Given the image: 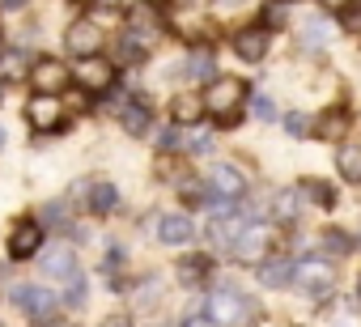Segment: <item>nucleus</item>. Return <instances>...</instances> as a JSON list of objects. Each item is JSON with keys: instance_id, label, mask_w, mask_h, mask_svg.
<instances>
[{"instance_id": "nucleus-3", "label": "nucleus", "mask_w": 361, "mask_h": 327, "mask_svg": "<svg viewBox=\"0 0 361 327\" xmlns=\"http://www.w3.org/2000/svg\"><path fill=\"white\" fill-rule=\"evenodd\" d=\"M268 247H272V234H268L264 221H243V230L230 242V251H234L238 264H264L268 259Z\"/></svg>"}, {"instance_id": "nucleus-6", "label": "nucleus", "mask_w": 361, "mask_h": 327, "mask_svg": "<svg viewBox=\"0 0 361 327\" xmlns=\"http://www.w3.org/2000/svg\"><path fill=\"white\" fill-rule=\"evenodd\" d=\"M73 81L90 94H106L115 85V64L111 60H98V56H85L77 68H73Z\"/></svg>"}, {"instance_id": "nucleus-19", "label": "nucleus", "mask_w": 361, "mask_h": 327, "mask_svg": "<svg viewBox=\"0 0 361 327\" xmlns=\"http://www.w3.org/2000/svg\"><path fill=\"white\" fill-rule=\"evenodd\" d=\"M293 268L298 264H289V259H264L259 264V285L264 289H289L293 285Z\"/></svg>"}, {"instance_id": "nucleus-38", "label": "nucleus", "mask_w": 361, "mask_h": 327, "mask_svg": "<svg viewBox=\"0 0 361 327\" xmlns=\"http://www.w3.org/2000/svg\"><path fill=\"white\" fill-rule=\"evenodd\" d=\"M178 5H188V9H204L209 0H178Z\"/></svg>"}, {"instance_id": "nucleus-17", "label": "nucleus", "mask_w": 361, "mask_h": 327, "mask_svg": "<svg viewBox=\"0 0 361 327\" xmlns=\"http://www.w3.org/2000/svg\"><path fill=\"white\" fill-rule=\"evenodd\" d=\"M310 132H314V140H340V136L348 132V111H344V106L323 111V115H319V123H314Z\"/></svg>"}, {"instance_id": "nucleus-21", "label": "nucleus", "mask_w": 361, "mask_h": 327, "mask_svg": "<svg viewBox=\"0 0 361 327\" xmlns=\"http://www.w3.org/2000/svg\"><path fill=\"white\" fill-rule=\"evenodd\" d=\"M336 171H340V179L361 183V144H340V153H336Z\"/></svg>"}, {"instance_id": "nucleus-7", "label": "nucleus", "mask_w": 361, "mask_h": 327, "mask_svg": "<svg viewBox=\"0 0 361 327\" xmlns=\"http://www.w3.org/2000/svg\"><path fill=\"white\" fill-rule=\"evenodd\" d=\"M26 123H30L35 132H56V128L64 123V102H60L56 94H35V98L26 102Z\"/></svg>"}, {"instance_id": "nucleus-40", "label": "nucleus", "mask_w": 361, "mask_h": 327, "mask_svg": "<svg viewBox=\"0 0 361 327\" xmlns=\"http://www.w3.org/2000/svg\"><path fill=\"white\" fill-rule=\"evenodd\" d=\"M0 149H5V128H0Z\"/></svg>"}, {"instance_id": "nucleus-12", "label": "nucleus", "mask_w": 361, "mask_h": 327, "mask_svg": "<svg viewBox=\"0 0 361 327\" xmlns=\"http://www.w3.org/2000/svg\"><path fill=\"white\" fill-rule=\"evenodd\" d=\"M30 81H35V94H60V90L68 85V68H64L60 60L43 56V60H35V68H30Z\"/></svg>"}, {"instance_id": "nucleus-24", "label": "nucleus", "mask_w": 361, "mask_h": 327, "mask_svg": "<svg viewBox=\"0 0 361 327\" xmlns=\"http://www.w3.org/2000/svg\"><path fill=\"white\" fill-rule=\"evenodd\" d=\"M302 196H310L319 209H336V187L323 183V179H306V183H302Z\"/></svg>"}, {"instance_id": "nucleus-2", "label": "nucleus", "mask_w": 361, "mask_h": 327, "mask_svg": "<svg viewBox=\"0 0 361 327\" xmlns=\"http://www.w3.org/2000/svg\"><path fill=\"white\" fill-rule=\"evenodd\" d=\"M13 306L26 314V319H35V323H51L56 319V306H60V297L47 289V285H35V280H22V285H13Z\"/></svg>"}, {"instance_id": "nucleus-16", "label": "nucleus", "mask_w": 361, "mask_h": 327, "mask_svg": "<svg viewBox=\"0 0 361 327\" xmlns=\"http://www.w3.org/2000/svg\"><path fill=\"white\" fill-rule=\"evenodd\" d=\"M209 111H204V98H196V94H178L174 102H170V119L174 123H183V128H192V123H200Z\"/></svg>"}, {"instance_id": "nucleus-1", "label": "nucleus", "mask_w": 361, "mask_h": 327, "mask_svg": "<svg viewBox=\"0 0 361 327\" xmlns=\"http://www.w3.org/2000/svg\"><path fill=\"white\" fill-rule=\"evenodd\" d=\"M243 102H247V81L238 77H213L204 90V111L217 115L221 128H234L243 119Z\"/></svg>"}, {"instance_id": "nucleus-9", "label": "nucleus", "mask_w": 361, "mask_h": 327, "mask_svg": "<svg viewBox=\"0 0 361 327\" xmlns=\"http://www.w3.org/2000/svg\"><path fill=\"white\" fill-rule=\"evenodd\" d=\"M39 251H43V226H39L35 217L18 221V226L9 230V255H13V259H35Z\"/></svg>"}, {"instance_id": "nucleus-32", "label": "nucleus", "mask_w": 361, "mask_h": 327, "mask_svg": "<svg viewBox=\"0 0 361 327\" xmlns=\"http://www.w3.org/2000/svg\"><path fill=\"white\" fill-rule=\"evenodd\" d=\"M157 293H161V280H157V276H149V280H140V285L132 289V297H136V306H140V302H153Z\"/></svg>"}, {"instance_id": "nucleus-18", "label": "nucleus", "mask_w": 361, "mask_h": 327, "mask_svg": "<svg viewBox=\"0 0 361 327\" xmlns=\"http://www.w3.org/2000/svg\"><path fill=\"white\" fill-rule=\"evenodd\" d=\"M94 217H111L115 209H119V192H115V183H106V179H98V183H90V204H85Z\"/></svg>"}, {"instance_id": "nucleus-13", "label": "nucleus", "mask_w": 361, "mask_h": 327, "mask_svg": "<svg viewBox=\"0 0 361 327\" xmlns=\"http://www.w3.org/2000/svg\"><path fill=\"white\" fill-rule=\"evenodd\" d=\"M39 268H43L51 280H68V276L77 272V255H73L68 242H56V247H43V251H39Z\"/></svg>"}, {"instance_id": "nucleus-41", "label": "nucleus", "mask_w": 361, "mask_h": 327, "mask_svg": "<svg viewBox=\"0 0 361 327\" xmlns=\"http://www.w3.org/2000/svg\"><path fill=\"white\" fill-rule=\"evenodd\" d=\"M0 102H5V81H0Z\"/></svg>"}, {"instance_id": "nucleus-8", "label": "nucleus", "mask_w": 361, "mask_h": 327, "mask_svg": "<svg viewBox=\"0 0 361 327\" xmlns=\"http://www.w3.org/2000/svg\"><path fill=\"white\" fill-rule=\"evenodd\" d=\"M230 47H234L238 60L259 64V60L268 56V47H272V30H268V26H247V30H238V35L230 39Z\"/></svg>"}, {"instance_id": "nucleus-10", "label": "nucleus", "mask_w": 361, "mask_h": 327, "mask_svg": "<svg viewBox=\"0 0 361 327\" xmlns=\"http://www.w3.org/2000/svg\"><path fill=\"white\" fill-rule=\"evenodd\" d=\"M204 183H209L217 196H226V200H238V196L247 192V175L234 166V161H217V166L204 175Z\"/></svg>"}, {"instance_id": "nucleus-20", "label": "nucleus", "mask_w": 361, "mask_h": 327, "mask_svg": "<svg viewBox=\"0 0 361 327\" xmlns=\"http://www.w3.org/2000/svg\"><path fill=\"white\" fill-rule=\"evenodd\" d=\"M188 77H192V81H213V77H217V56H213V47H196V51H192Z\"/></svg>"}, {"instance_id": "nucleus-37", "label": "nucleus", "mask_w": 361, "mask_h": 327, "mask_svg": "<svg viewBox=\"0 0 361 327\" xmlns=\"http://www.w3.org/2000/svg\"><path fill=\"white\" fill-rule=\"evenodd\" d=\"M319 5H323V9H344L348 0H319Z\"/></svg>"}, {"instance_id": "nucleus-35", "label": "nucleus", "mask_w": 361, "mask_h": 327, "mask_svg": "<svg viewBox=\"0 0 361 327\" xmlns=\"http://www.w3.org/2000/svg\"><path fill=\"white\" fill-rule=\"evenodd\" d=\"M188 149L192 153H213V136H196V140H188Z\"/></svg>"}, {"instance_id": "nucleus-43", "label": "nucleus", "mask_w": 361, "mask_h": 327, "mask_svg": "<svg viewBox=\"0 0 361 327\" xmlns=\"http://www.w3.org/2000/svg\"><path fill=\"white\" fill-rule=\"evenodd\" d=\"M357 293H361V285H357Z\"/></svg>"}, {"instance_id": "nucleus-15", "label": "nucleus", "mask_w": 361, "mask_h": 327, "mask_svg": "<svg viewBox=\"0 0 361 327\" xmlns=\"http://www.w3.org/2000/svg\"><path fill=\"white\" fill-rule=\"evenodd\" d=\"M174 276H178V285L200 289V285L213 276V259H209V255H183V259L174 264Z\"/></svg>"}, {"instance_id": "nucleus-34", "label": "nucleus", "mask_w": 361, "mask_h": 327, "mask_svg": "<svg viewBox=\"0 0 361 327\" xmlns=\"http://www.w3.org/2000/svg\"><path fill=\"white\" fill-rule=\"evenodd\" d=\"M285 128H289V136H302V132H306V115H289Z\"/></svg>"}, {"instance_id": "nucleus-42", "label": "nucleus", "mask_w": 361, "mask_h": 327, "mask_svg": "<svg viewBox=\"0 0 361 327\" xmlns=\"http://www.w3.org/2000/svg\"><path fill=\"white\" fill-rule=\"evenodd\" d=\"M285 5H298V0H285Z\"/></svg>"}, {"instance_id": "nucleus-29", "label": "nucleus", "mask_w": 361, "mask_h": 327, "mask_svg": "<svg viewBox=\"0 0 361 327\" xmlns=\"http://www.w3.org/2000/svg\"><path fill=\"white\" fill-rule=\"evenodd\" d=\"M81 302H85V276L73 272V276L64 280V306H81Z\"/></svg>"}, {"instance_id": "nucleus-5", "label": "nucleus", "mask_w": 361, "mask_h": 327, "mask_svg": "<svg viewBox=\"0 0 361 327\" xmlns=\"http://www.w3.org/2000/svg\"><path fill=\"white\" fill-rule=\"evenodd\" d=\"M64 47H68L77 60L98 56V51H102V26H98V22H90V18H77V22L64 30Z\"/></svg>"}, {"instance_id": "nucleus-14", "label": "nucleus", "mask_w": 361, "mask_h": 327, "mask_svg": "<svg viewBox=\"0 0 361 327\" xmlns=\"http://www.w3.org/2000/svg\"><path fill=\"white\" fill-rule=\"evenodd\" d=\"M30 68H35V56L26 47H0V81H30Z\"/></svg>"}, {"instance_id": "nucleus-25", "label": "nucleus", "mask_w": 361, "mask_h": 327, "mask_svg": "<svg viewBox=\"0 0 361 327\" xmlns=\"http://www.w3.org/2000/svg\"><path fill=\"white\" fill-rule=\"evenodd\" d=\"M327 39H331V26H327L323 18H306V26H302V43H306V47H327Z\"/></svg>"}, {"instance_id": "nucleus-26", "label": "nucleus", "mask_w": 361, "mask_h": 327, "mask_svg": "<svg viewBox=\"0 0 361 327\" xmlns=\"http://www.w3.org/2000/svg\"><path fill=\"white\" fill-rule=\"evenodd\" d=\"M157 149H161V153L183 149V123H174V119H170V123L161 128V136H157Z\"/></svg>"}, {"instance_id": "nucleus-39", "label": "nucleus", "mask_w": 361, "mask_h": 327, "mask_svg": "<svg viewBox=\"0 0 361 327\" xmlns=\"http://www.w3.org/2000/svg\"><path fill=\"white\" fill-rule=\"evenodd\" d=\"M221 5H226V9H234V5H243V0H221Z\"/></svg>"}, {"instance_id": "nucleus-27", "label": "nucleus", "mask_w": 361, "mask_h": 327, "mask_svg": "<svg viewBox=\"0 0 361 327\" xmlns=\"http://www.w3.org/2000/svg\"><path fill=\"white\" fill-rule=\"evenodd\" d=\"M340 26H344V35H353V39H361V5H348L340 9Z\"/></svg>"}, {"instance_id": "nucleus-4", "label": "nucleus", "mask_w": 361, "mask_h": 327, "mask_svg": "<svg viewBox=\"0 0 361 327\" xmlns=\"http://www.w3.org/2000/svg\"><path fill=\"white\" fill-rule=\"evenodd\" d=\"M293 285H298L306 297H327V293L336 289V272H331L327 259H306V264L293 268Z\"/></svg>"}, {"instance_id": "nucleus-23", "label": "nucleus", "mask_w": 361, "mask_h": 327, "mask_svg": "<svg viewBox=\"0 0 361 327\" xmlns=\"http://www.w3.org/2000/svg\"><path fill=\"white\" fill-rule=\"evenodd\" d=\"M298 200H302V187H285V192H276L272 217H276V221H293V217H298Z\"/></svg>"}, {"instance_id": "nucleus-11", "label": "nucleus", "mask_w": 361, "mask_h": 327, "mask_svg": "<svg viewBox=\"0 0 361 327\" xmlns=\"http://www.w3.org/2000/svg\"><path fill=\"white\" fill-rule=\"evenodd\" d=\"M192 238H196V226H192L188 213H166V217H157V242L161 247H188Z\"/></svg>"}, {"instance_id": "nucleus-30", "label": "nucleus", "mask_w": 361, "mask_h": 327, "mask_svg": "<svg viewBox=\"0 0 361 327\" xmlns=\"http://www.w3.org/2000/svg\"><path fill=\"white\" fill-rule=\"evenodd\" d=\"M251 115L264 119V123H272V119H276V102H272L268 94H255V98H251Z\"/></svg>"}, {"instance_id": "nucleus-31", "label": "nucleus", "mask_w": 361, "mask_h": 327, "mask_svg": "<svg viewBox=\"0 0 361 327\" xmlns=\"http://www.w3.org/2000/svg\"><path fill=\"white\" fill-rule=\"evenodd\" d=\"M39 226H51V230H68L73 221L64 217V209H60V204H47V209L39 213Z\"/></svg>"}, {"instance_id": "nucleus-22", "label": "nucleus", "mask_w": 361, "mask_h": 327, "mask_svg": "<svg viewBox=\"0 0 361 327\" xmlns=\"http://www.w3.org/2000/svg\"><path fill=\"white\" fill-rule=\"evenodd\" d=\"M119 123H123L128 136H145V132H149V111L136 106V102H132V106H119Z\"/></svg>"}, {"instance_id": "nucleus-36", "label": "nucleus", "mask_w": 361, "mask_h": 327, "mask_svg": "<svg viewBox=\"0 0 361 327\" xmlns=\"http://www.w3.org/2000/svg\"><path fill=\"white\" fill-rule=\"evenodd\" d=\"M0 9H9V13H18V9H26V0H0Z\"/></svg>"}, {"instance_id": "nucleus-33", "label": "nucleus", "mask_w": 361, "mask_h": 327, "mask_svg": "<svg viewBox=\"0 0 361 327\" xmlns=\"http://www.w3.org/2000/svg\"><path fill=\"white\" fill-rule=\"evenodd\" d=\"M285 9H289L285 0H276V5H268V9H264V22H268V26H285Z\"/></svg>"}, {"instance_id": "nucleus-28", "label": "nucleus", "mask_w": 361, "mask_h": 327, "mask_svg": "<svg viewBox=\"0 0 361 327\" xmlns=\"http://www.w3.org/2000/svg\"><path fill=\"white\" fill-rule=\"evenodd\" d=\"M323 251H327V255H348V251H353V238L340 234V230H327V234H323Z\"/></svg>"}]
</instances>
